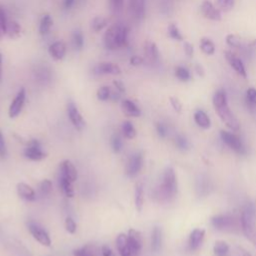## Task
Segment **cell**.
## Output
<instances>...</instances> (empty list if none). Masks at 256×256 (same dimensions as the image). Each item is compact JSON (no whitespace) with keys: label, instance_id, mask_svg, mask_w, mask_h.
<instances>
[{"label":"cell","instance_id":"obj_37","mask_svg":"<svg viewBox=\"0 0 256 256\" xmlns=\"http://www.w3.org/2000/svg\"><path fill=\"white\" fill-rule=\"evenodd\" d=\"M112 89L109 86H101L96 92V96L100 101H107L111 97Z\"/></svg>","mask_w":256,"mask_h":256},{"label":"cell","instance_id":"obj_24","mask_svg":"<svg viewBox=\"0 0 256 256\" xmlns=\"http://www.w3.org/2000/svg\"><path fill=\"white\" fill-rule=\"evenodd\" d=\"M21 32H22V27H21V25L17 21H15V20H8L6 35L9 38L16 39V38L20 37Z\"/></svg>","mask_w":256,"mask_h":256},{"label":"cell","instance_id":"obj_21","mask_svg":"<svg viewBox=\"0 0 256 256\" xmlns=\"http://www.w3.org/2000/svg\"><path fill=\"white\" fill-rule=\"evenodd\" d=\"M204 235H205V231L203 229H194L191 234H190V237H189V241H188V245H189V249L194 251V250H197L203 239H204Z\"/></svg>","mask_w":256,"mask_h":256},{"label":"cell","instance_id":"obj_39","mask_svg":"<svg viewBox=\"0 0 256 256\" xmlns=\"http://www.w3.org/2000/svg\"><path fill=\"white\" fill-rule=\"evenodd\" d=\"M168 35L170 38H172L174 40H177V41L183 40V36H182L181 32L179 31L178 27L173 23L169 24V26H168Z\"/></svg>","mask_w":256,"mask_h":256},{"label":"cell","instance_id":"obj_30","mask_svg":"<svg viewBox=\"0 0 256 256\" xmlns=\"http://www.w3.org/2000/svg\"><path fill=\"white\" fill-rule=\"evenodd\" d=\"M108 25L107 19L102 16H96L91 21V28L94 32L102 31Z\"/></svg>","mask_w":256,"mask_h":256},{"label":"cell","instance_id":"obj_44","mask_svg":"<svg viewBox=\"0 0 256 256\" xmlns=\"http://www.w3.org/2000/svg\"><path fill=\"white\" fill-rule=\"evenodd\" d=\"M226 43L228 46L232 48H240L241 47V39L235 34H228L226 36Z\"/></svg>","mask_w":256,"mask_h":256},{"label":"cell","instance_id":"obj_17","mask_svg":"<svg viewBox=\"0 0 256 256\" xmlns=\"http://www.w3.org/2000/svg\"><path fill=\"white\" fill-rule=\"evenodd\" d=\"M225 58L228 61V63L230 64V66L242 77L246 78L247 77V72L245 69V66L243 64V62L241 61L240 58H238L234 53H232L231 51H225Z\"/></svg>","mask_w":256,"mask_h":256},{"label":"cell","instance_id":"obj_18","mask_svg":"<svg viewBox=\"0 0 256 256\" xmlns=\"http://www.w3.org/2000/svg\"><path fill=\"white\" fill-rule=\"evenodd\" d=\"M66 52H67L66 44L60 40L52 43L48 48L49 55L51 56V58H53L56 61H60V60L64 59Z\"/></svg>","mask_w":256,"mask_h":256},{"label":"cell","instance_id":"obj_2","mask_svg":"<svg viewBox=\"0 0 256 256\" xmlns=\"http://www.w3.org/2000/svg\"><path fill=\"white\" fill-rule=\"evenodd\" d=\"M213 105L218 116L225 123V125L233 131H238L240 124L228 106L227 96L224 90L220 89L215 92L213 96Z\"/></svg>","mask_w":256,"mask_h":256},{"label":"cell","instance_id":"obj_10","mask_svg":"<svg viewBox=\"0 0 256 256\" xmlns=\"http://www.w3.org/2000/svg\"><path fill=\"white\" fill-rule=\"evenodd\" d=\"M93 73L96 75H119L121 68L113 62H100L93 68Z\"/></svg>","mask_w":256,"mask_h":256},{"label":"cell","instance_id":"obj_4","mask_svg":"<svg viewBox=\"0 0 256 256\" xmlns=\"http://www.w3.org/2000/svg\"><path fill=\"white\" fill-rule=\"evenodd\" d=\"M255 220H256V210L253 204H247L241 214V226L244 234L250 240L255 233Z\"/></svg>","mask_w":256,"mask_h":256},{"label":"cell","instance_id":"obj_56","mask_svg":"<svg viewBox=\"0 0 256 256\" xmlns=\"http://www.w3.org/2000/svg\"><path fill=\"white\" fill-rule=\"evenodd\" d=\"M75 3V0H64L63 2V6L65 9H70Z\"/></svg>","mask_w":256,"mask_h":256},{"label":"cell","instance_id":"obj_27","mask_svg":"<svg viewBox=\"0 0 256 256\" xmlns=\"http://www.w3.org/2000/svg\"><path fill=\"white\" fill-rule=\"evenodd\" d=\"M53 25V19L49 14H44L39 22V34L44 36L49 33Z\"/></svg>","mask_w":256,"mask_h":256},{"label":"cell","instance_id":"obj_34","mask_svg":"<svg viewBox=\"0 0 256 256\" xmlns=\"http://www.w3.org/2000/svg\"><path fill=\"white\" fill-rule=\"evenodd\" d=\"M122 133L127 139H133L136 136V129L130 121H124L122 123Z\"/></svg>","mask_w":256,"mask_h":256},{"label":"cell","instance_id":"obj_54","mask_svg":"<svg viewBox=\"0 0 256 256\" xmlns=\"http://www.w3.org/2000/svg\"><path fill=\"white\" fill-rule=\"evenodd\" d=\"M101 254L102 256H116L113 250L108 245H103L101 247Z\"/></svg>","mask_w":256,"mask_h":256},{"label":"cell","instance_id":"obj_6","mask_svg":"<svg viewBox=\"0 0 256 256\" xmlns=\"http://www.w3.org/2000/svg\"><path fill=\"white\" fill-rule=\"evenodd\" d=\"M24 156L33 161H39L46 157V153L41 149V144L36 139H31L24 149Z\"/></svg>","mask_w":256,"mask_h":256},{"label":"cell","instance_id":"obj_58","mask_svg":"<svg viewBox=\"0 0 256 256\" xmlns=\"http://www.w3.org/2000/svg\"><path fill=\"white\" fill-rule=\"evenodd\" d=\"M2 61H3V57L0 52V80H1V74H2Z\"/></svg>","mask_w":256,"mask_h":256},{"label":"cell","instance_id":"obj_3","mask_svg":"<svg viewBox=\"0 0 256 256\" xmlns=\"http://www.w3.org/2000/svg\"><path fill=\"white\" fill-rule=\"evenodd\" d=\"M177 194V179L174 169L168 167L165 169L161 183L157 189V197L161 201H171Z\"/></svg>","mask_w":256,"mask_h":256},{"label":"cell","instance_id":"obj_29","mask_svg":"<svg viewBox=\"0 0 256 256\" xmlns=\"http://www.w3.org/2000/svg\"><path fill=\"white\" fill-rule=\"evenodd\" d=\"M194 120L196 122V124L201 127V128H204V129H207L210 127V118L208 117V115L202 111V110H197L195 113H194Z\"/></svg>","mask_w":256,"mask_h":256},{"label":"cell","instance_id":"obj_38","mask_svg":"<svg viewBox=\"0 0 256 256\" xmlns=\"http://www.w3.org/2000/svg\"><path fill=\"white\" fill-rule=\"evenodd\" d=\"M7 17L5 14L4 9L0 6V40L6 35V31H7Z\"/></svg>","mask_w":256,"mask_h":256},{"label":"cell","instance_id":"obj_11","mask_svg":"<svg viewBox=\"0 0 256 256\" xmlns=\"http://www.w3.org/2000/svg\"><path fill=\"white\" fill-rule=\"evenodd\" d=\"M143 165V154L141 152H137L133 154L126 165V174L129 177H134L136 176L139 171L141 170Z\"/></svg>","mask_w":256,"mask_h":256},{"label":"cell","instance_id":"obj_53","mask_svg":"<svg viewBox=\"0 0 256 256\" xmlns=\"http://www.w3.org/2000/svg\"><path fill=\"white\" fill-rule=\"evenodd\" d=\"M170 103H171L172 107L174 108V110H175L176 112H180V111H181L182 105H181L180 101H179L177 98H175V97H170Z\"/></svg>","mask_w":256,"mask_h":256},{"label":"cell","instance_id":"obj_42","mask_svg":"<svg viewBox=\"0 0 256 256\" xmlns=\"http://www.w3.org/2000/svg\"><path fill=\"white\" fill-rule=\"evenodd\" d=\"M111 147L115 153H119L122 149V140L119 134H113L111 137Z\"/></svg>","mask_w":256,"mask_h":256},{"label":"cell","instance_id":"obj_15","mask_svg":"<svg viewBox=\"0 0 256 256\" xmlns=\"http://www.w3.org/2000/svg\"><path fill=\"white\" fill-rule=\"evenodd\" d=\"M128 242L132 252V256H138L142 249V237L139 231L131 228L128 231Z\"/></svg>","mask_w":256,"mask_h":256},{"label":"cell","instance_id":"obj_14","mask_svg":"<svg viewBox=\"0 0 256 256\" xmlns=\"http://www.w3.org/2000/svg\"><path fill=\"white\" fill-rule=\"evenodd\" d=\"M67 113H68V117L71 121V123L73 124V126L78 129L81 130L84 125H85V121L81 115V113L79 112L77 106L73 103V102H69L67 105Z\"/></svg>","mask_w":256,"mask_h":256},{"label":"cell","instance_id":"obj_48","mask_svg":"<svg viewBox=\"0 0 256 256\" xmlns=\"http://www.w3.org/2000/svg\"><path fill=\"white\" fill-rule=\"evenodd\" d=\"M65 229L68 233L74 234L76 232V223L71 217H67L65 219Z\"/></svg>","mask_w":256,"mask_h":256},{"label":"cell","instance_id":"obj_55","mask_svg":"<svg viewBox=\"0 0 256 256\" xmlns=\"http://www.w3.org/2000/svg\"><path fill=\"white\" fill-rule=\"evenodd\" d=\"M113 85H114V88L119 91L120 93H124L125 92V87H124V84L119 81V80H114L113 81Z\"/></svg>","mask_w":256,"mask_h":256},{"label":"cell","instance_id":"obj_41","mask_svg":"<svg viewBox=\"0 0 256 256\" xmlns=\"http://www.w3.org/2000/svg\"><path fill=\"white\" fill-rule=\"evenodd\" d=\"M39 192L42 196H46L48 194H50L51 190H52V182L49 179H44L40 182L39 184Z\"/></svg>","mask_w":256,"mask_h":256},{"label":"cell","instance_id":"obj_28","mask_svg":"<svg viewBox=\"0 0 256 256\" xmlns=\"http://www.w3.org/2000/svg\"><path fill=\"white\" fill-rule=\"evenodd\" d=\"M144 203V187L141 182H138L135 186V207L138 212L142 211Z\"/></svg>","mask_w":256,"mask_h":256},{"label":"cell","instance_id":"obj_57","mask_svg":"<svg viewBox=\"0 0 256 256\" xmlns=\"http://www.w3.org/2000/svg\"><path fill=\"white\" fill-rule=\"evenodd\" d=\"M195 71L199 76H204V69L200 64L195 65Z\"/></svg>","mask_w":256,"mask_h":256},{"label":"cell","instance_id":"obj_59","mask_svg":"<svg viewBox=\"0 0 256 256\" xmlns=\"http://www.w3.org/2000/svg\"><path fill=\"white\" fill-rule=\"evenodd\" d=\"M252 241H253V243L255 244V246H256V231H255V233H254V235L252 236V239H251Z\"/></svg>","mask_w":256,"mask_h":256},{"label":"cell","instance_id":"obj_22","mask_svg":"<svg viewBox=\"0 0 256 256\" xmlns=\"http://www.w3.org/2000/svg\"><path fill=\"white\" fill-rule=\"evenodd\" d=\"M121 108L122 111L130 117H138L141 114V110L137 106V104L129 99H123L121 101Z\"/></svg>","mask_w":256,"mask_h":256},{"label":"cell","instance_id":"obj_25","mask_svg":"<svg viewBox=\"0 0 256 256\" xmlns=\"http://www.w3.org/2000/svg\"><path fill=\"white\" fill-rule=\"evenodd\" d=\"M211 187H212L211 182L206 176H200V178L197 180L196 191H197L198 195H201V196L207 195L209 193Z\"/></svg>","mask_w":256,"mask_h":256},{"label":"cell","instance_id":"obj_40","mask_svg":"<svg viewBox=\"0 0 256 256\" xmlns=\"http://www.w3.org/2000/svg\"><path fill=\"white\" fill-rule=\"evenodd\" d=\"M216 2H217V8L220 11H224V12L230 11L235 5V0H216Z\"/></svg>","mask_w":256,"mask_h":256},{"label":"cell","instance_id":"obj_19","mask_svg":"<svg viewBox=\"0 0 256 256\" xmlns=\"http://www.w3.org/2000/svg\"><path fill=\"white\" fill-rule=\"evenodd\" d=\"M60 176L70 180L72 183L77 180L78 174L74 164L70 160H64L60 165Z\"/></svg>","mask_w":256,"mask_h":256},{"label":"cell","instance_id":"obj_46","mask_svg":"<svg viewBox=\"0 0 256 256\" xmlns=\"http://www.w3.org/2000/svg\"><path fill=\"white\" fill-rule=\"evenodd\" d=\"M175 144L181 150H186L188 148V141L182 135H177L175 137Z\"/></svg>","mask_w":256,"mask_h":256},{"label":"cell","instance_id":"obj_12","mask_svg":"<svg viewBox=\"0 0 256 256\" xmlns=\"http://www.w3.org/2000/svg\"><path fill=\"white\" fill-rule=\"evenodd\" d=\"M128 9L135 21H142L145 16V0H129Z\"/></svg>","mask_w":256,"mask_h":256},{"label":"cell","instance_id":"obj_31","mask_svg":"<svg viewBox=\"0 0 256 256\" xmlns=\"http://www.w3.org/2000/svg\"><path fill=\"white\" fill-rule=\"evenodd\" d=\"M59 182H60V186H61V189L63 191V193L69 197V198H72L74 196V190H73V186H72V182L62 176H60V179H59Z\"/></svg>","mask_w":256,"mask_h":256},{"label":"cell","instance_id":"obj_36","mask_svg":"<svg viewBox=\"0 0 256 256\" xmlns=\"http://www.w3.org/2000/svg\"><path fill=\"white\" fill-rule=\"evenodd\" d=\"M229 252V246L224 241H217L214 245V253L216 256H226Z\"/></svg>","mask_w":256,"mask_h":256},{"label":"cell","instance_id":"obj_1","mask_svg":"<svg viewBox=\"0 0 256 256\" xmlns=\"http://www.w3.org/2000/svg\"><path fill=\"white\" fill-rule=\"evenodd\" d=\"M129 28L126 25L115 23L110 25L104 33L103 43L106 49L115 51L128 46Z\"/></svg>","mask_w":256,"mask_h":256},{"label":"cell","instance_id":"obj_35","mask_svg":"<svg viewBox=\"0 0 256 256\" xmlns=\"http://www.w3.org/2000/svg\"><path fill=\"white\" fill-rule=\"evenodd\" d=\"M175 76L177 79H179L180 81H183V82L189 81L191 78L189 70L183 66H177L175 68Z\"/></svg>","mask_w":256,"mask_h":256},{"label":"cell","instance_id":"obj_5","mask_svg":"<svg viewBox=\"0 0 256 256\" xmlns=\"http://www.w3.org/2000/svg\"><path fill=\"white\" fill-rule=\"evenodd\" d=\"M211 224L213 227L220 231H229L232 232L238 228L237 219L228 214L215 215L211 218Z\"/></svg>","mask_w":256,"mask_h":256},{"label":"cell","instance_id":"obj_52","mask_svg":"<svg viewBox=\"0 0 256 256\" xmlns=\"http://www.w3.org/2000/svg\"><path fill=\"white\" fill-rule=\"evenodd\" d=\"M183 49H184V52L185 54L188 56V57H191L194 53V48H193V45L190 44L189 42H184L183 44Z\"/></svg>","mask_w":256,"mask_h":256},{"label":"cell","instance_id":"obj_26","mask_svg":"<svg viewBox=\"0 0 256 256\" xmlns=\"http://www.w3.org/2000/svg\"><path fill=\"white\" fill-rule=\"evenodd\" d=\"M162 245V231L159 227H154L151 234V249L154 252H158Z\"/></svg>","mask_w":256,"mask_h":256},{"label":"cell","instance_id":"obj_33","mask_svg":"<svg viewBox=\"0 0 256 256\" xmlns=\"http://www.w3.org/2000/svg\"><path fill=\"white\" fill-rule=\"evenodd\" d=\"M200 49L207 55H212L215 52V44L208 38L200 40Z\"/></svg>","mask_w":256,"mask_h":256},{"label":"cell","instance_id":"obj_9","mask_svg":"<svg viewBox=\"0 0 256 256\" xmlns=\"http://www.w3.org/2000/svg\"><path fill=\"white\" fill-rule=\"evenodd\" d=\"M28 229H29L30 233L32 234V236L34 237V239L36 241H38L40 244L47 246V247H49L51 245V239H50L48 233L42 227H40L38 224H36L34 222H29Z\"/></svg>","mask_w":256,"mask_h":256},{"label":"cell","instance_id":"obj_16","mask_svg":"<svg viewBox=\"0 0 256 256\" xmlns=\"http://www.w3.org/2000/svg\"><path fill=\"white\" fill-rule=\"evenodd\" d=\"M144 61L149 64H155L159 59V51L157 45L152 41H145L143 46Z\"/></svg>","mask_w":256,"mask_h":256},{"label":"cell","instance_id":"obj_43","mask_svg":"<svg viewBox=\"0 0 256 256\" xmlns=\"http://www.w3.org/2000/svg\"><path fill=\"white\" fill-rule=\"evenodd\" d=\"M74 256H96L94 253V249L90 246H84L82 248L75 249L73 251Z\"/></svg>","mask_w":256,"mask_h":256},{"label":"cell","instance_id":"obj_23","mask_svg":"<svg viewBox=\"0 0 256 256\" xmlns=\"http://www.w3.org/2000/svg\"><path fill=\"white\" fill-rule=\"evenodd\" d=\"M17 193L22 199L27 201H34L36 198V193L34 189L24 182H20L17 184Z\"/></svg>","mask_w":256,"mask_h":256},{"label":"cell","instance_id":"obj_47","mask_svg":"<svg viewBox=\"0 0 256 256\" xmlns=\"http://www.w3.org/2000/svg\"><path fill=\"white\" fill-rule=\"evenodd\" d=\"M111 10L115 13L121 12L123 6H124V0H109Z\"/></svg>","mask_w":256,"mask_h":256},{"label":"cell","instance_id":"obj_49","mask_svg":"<svg viewBox=\"0 0 256 256\" xmlns=\"http://www.w3.org/2000/svg\"><path fill=\"white\" fill-rule=\"evenodd\" d=\"M156 130L160 137H166L168 134V128L164 123H157L156 124Z\"/></svg>","mask_w":256,"mask_h":256},{"label":"cell","instance_id":"obj_13","mask_svg":"<svg viewBox=\"0 0 256 256\" xmlns=\"http://www.w3.org/2000/svg\"><path fill=\"white\" fill-rule=\"evenodd\" d=\"M200 10H201L202 15L205 18H207V19L214 20V21L221 20V12H220V10L217 7H215L213 5V3L211 1H209V0H204L201 3Z\"/></svg>","mask_w":256,"mask_h":256},{"label":"cell","instance_id":"obj_32","mask_svg":"<svg viewBox=\"0 0 256 256\" xmlns=\"http://www.w3.org/2000/svg\"><path fill=\"white\" fill-rule=\"evenodd\" d=\"M71 42H72V46L75 50H81L84 45V37H83L82 32L79 30L74 31L72 34V37H71Z\"/></svg>","mask_w":256,"mask_h":256},{"label":"cell","instance_id":"obj_20","mask_svg":"<svg viewBox=\"0 0 256 256\" xmlns=\"http://www.w3.org/2000/svg\"><path fill=\"white\" fill-rule=\"evenodd\" d=\"M116 247L120 256H132V252L128 242V236L124 233H120L116 238Z\"/></svg>","mask_w":256,"mask_h":256},{"label":"cell","instance_id":"obj_8","mask_svg":"<svg viewBox=\"0 0 256 256\" xmlns=\"http://www.w3.org/2000/svg\"><path fill=\"white\" fill-rule=\"evenodd\" d=\"M25 100H26V90H25V88L22 87L17 92V94L15 95L14 99L12 100V102L9 106L8 114H9L10 118H15L16 116H18L20 114V112L22 111V109L24 107Z\"/></svg>","mask_w":256,"mask_h":256},{"label":"cell","instance_id":"obj_50","mask_svg":"<svg viewBox=\"0 0 256 256\" xmlns=\"http://www.w3.org/2000/svg\"><path fill=\"white\" fill-rule=\"evenodd\" d=\"M7 155V148L4 140V136L2 134V131L0 130V157L4 158Z\"/></svg>","mask_w":256,"mask_h":256},{"label":"cell","instance_id":"obj_51","mask_svg":"<svg viewBox=\"0 0 256 256\" xmlns=\"http://www.w3.org/2000/svg\"><path fill=\"white\" fill-rule=\"evenodd\" d=\"M129 62H130V64H131L132 66H140V65H142L145 61H144V58H143V57H141V56H139V55H133V56L130 57Z\"/></svg>","mask_w":256,"mask_h":256},{"label":"cell","instance_id":"obj_45","mask_svg":"<svg viewBox=\"0 0 256 256\" xmlns=\"http://www.w3.org/2000/svg\"><path fill=\"white\" fill-rule=\"evenodd\" d=\"M246 100L250 106H256V89L248 88L246 91Z\"/></svg>","mask_w":256,"mask_h":256},{"label":"cell","instance_id":"obj_7","mask_svg":"<svg viewBox=\"0 0 256 256\" xmlns=\"http://www.w3.org/2000/svg\"><path fill=\"white\" fill-rule=\"evenodd\" d=\"M220 135H221V139L223 140V142L227 146H229L232 150H234L238 154H245L246 153V149H245L242 141L240 140V138L238 136H236L233 133L227 132V131H221Z\"/></svg>","mask_w":256,"mask_h":256}]
</instances>
